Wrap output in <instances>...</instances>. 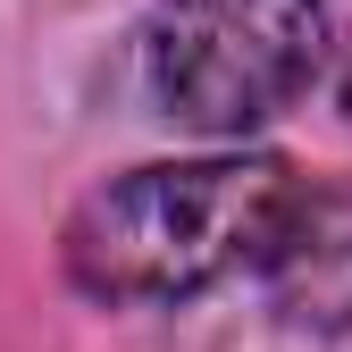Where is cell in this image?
Segmentation results:
<instances>
[{"label":"cell","mask_w":352,"mask_h":352,"mask_svg":"<svg viewBox=\"0 0 352 352\" xmlns=\"http://www.w3.org/2000/svg\"><path fill=\"white\" fill-rule=\"evenodd\" d=\"M302 176L269 151H201L151 160L93 185L67 218V285L93 302H185L227 269L260 260Z\"/></svg>","instance_id":"1"},{"label":"cell","mask_w":352,"mask_h":352,"mask_svg":"<svg viewBox=\"0 0 352 352\" xmlns=\"http://www.w3.org/2000/svg\"><path fill=\"white\" fill-rule=\"evenodd\" d=\"M344 109H352V42H344Z\"/></svg>","instance_id":"4"},{"label":"cell","mask_w":352,"mask_h":352,"mask_svg":"<svg viewBox=\"0 0 352 352\" xmlns=\"http://www.w3.org/2000/svg\"><path fill=\"white\" fill-rule=\"evenodd\" d=\"M327 51V0H151L143 84L176 126L252 135L294 109Z\"/></svg>","instance_id":"2"},{"label":"cell","mask_w":352,"mask_h":352,"mask_svg":"<svg viewBox=\"0 0 352 352\" xmlns=\"http://www.w3.org/2000/svg\"><path fill=\"white\" fill-rule=\"evenodd\" d=\"M277 311L302 327H352V185H294L277 235L260 243Z\"/></svg>","instance_id":"3"}]
</instances>
